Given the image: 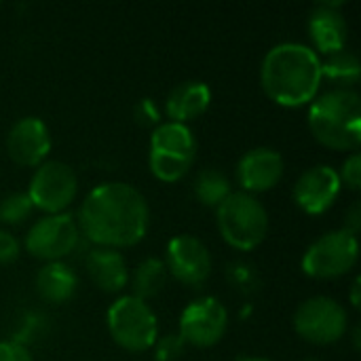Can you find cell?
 I'll list each match as a JSON object with an SVG mask.
<instances>
[{
	"label": "cell",
	"instance_id": "cell-1",
	"mask_svg": "<svg viewBox=\"0 0 361 361\" xmlns=\"http://www.w3.org/2000/svg\"><path fill=\"white\" fill-rule=\"evenodd\" d=\"M80 235L95 247L123 250L140 243L150 228L146 197L127 182L97 184L76 214Z\"/></svg>",
	"mask_w": 361,
	"mask_h": 361
},
{
	"label": "cell",
	"instance_id": "cell-2",
	"mask_svg": "<svg viewBox=\"0 0 361 361\" xmlns=\"http://www.w3.org/2000/svg\"><path fill=\"white\" fill-rule=\"evenodd\" d=\"M260 85L277 106H307L322 87V57L305 42H277L262 57Z\"/></svg>",
	"mask_w": 361,
	"mask_h": 361
},
{
	"label": "cell",
	"instance_id": "cell-3",
	"mask_svg": "<svg viewBox=\"0 0 361 361\" xmlns=\"http://www.w3.org/2000/svg\"><path fill=\"white\" fill-rule=\"evenodd\" d=\"M309 129L319 144L332 150L357 152L361 144V97L355 89L317 93L307 112Z\"/></svg>",
	"mask_w": 361,
	"mask_h": 361
},
{
	"label": "cell",
	"instance_id": "cell-4",
	"mask_svg": "<svg viewBox=\"0 0 361 361\" xmlns=\"http://www.w3.org/2000/svg\"><path fill=\"white\" fill-rule=\"evenodd\" d=\"M216 224L222 239L231 247L250 252L267 239L269 212L258 197L243 190H233L216 207Z\"/></svg>",
	"mask_w": 361,
	"mask_h": 361
},
{
	"label": "cell",
	"instance_id": "cell-5",
	"mask_svg": "<svg viewBox=\"0 0 361 361\" xmlns=\"http://www.w3.org/2000/svg\"><path fill=\"white\" fill-rule=\"evenodd\" d=\"M197 157V140L188 125L161 121L150 133L148 167L161 182L182 180Z\"/></svg>",
	"mask_w": 361,
	"mask_h": 361
},
{
	"label": "cell",
	"instance_id": "cell-6",
	"mask_svg": "<svg viewBox=\"0 0 361 361\" xmlns=\"http://www.w3.org/2000/svg\"><path fill=\"white\" fill-rule=\"evenodd\" d=\"M106 326L112 341L131 353H142L152 349L159 338V319L148 302L127 294L118 296L108 313Z\"/></svg>",
	"mask_w": 361,
	"mask_h": 361
},
{
	"label": "cell",
	"instance_id": "cell-7",
	"mask_svg": "<svg viewBox=\"0 0 361 361\" xmlns=\"http://www.w3.org/2000/svg\"><path fill=\"white\" fill-rule=\"evenodd\" d=\"M360 260V241L345 228L317 237L302 254L300 269L313 279H336L355 269Z\"/></svg>",
	"mask_w": 361,
	"mask_h": 361
},
{
	"label": "cell",
	"instance_id": "cell-8",
	"mask_svg": "<svg viewBox=\"0 0 361 361\" xmlns=\"http://www.w3.org/2000/svg\"><path fill=\"white\" fill-rule=\"evenodd\" d=\"M80 228L76 224V218L70 212L63 214H47L38 218L25 233V252L47 262H61L70 254L76 252L80 245Z\"/></svg>",
	"mask_w": 361,
	"mask_h": 361
},
{
	"label": "cell",
	"instance_id": "cell-9",
	"mask_svg": "<svg viewBox=\"0 0 361 361\" xmlns=\"http://www.w3.org/2000/svg\"><path fill=\"white\" fill-rule=\"evenodd\" d=\"M296 334L311 345H334L349 330L347 309L330 296H311L294 311Z\"/></svg>",
	"mask_w": 361,
	"mask_h": 361
},
{
	"label": "cell",
	"instance_id": "cell-10",
	"mask_svg": "<svg viewBox=\"0 0 361 361\" xmlns=\"http://www.w3.org/2000/svg\"><path fill=\"white\" fill-rule=\"evenodd\" d=\"M25 192L34 209L44 214H63L78 192L76 171L63 161H44L34 169Z\"/></svg>",
	"mask_w": 361,
	"mask_h": 361
},
{
	"label": "cell",
	"instance_id": "cell-11",
	"mask_svg": "<svg viewBox=\"0 0 361 361\" xmlns=\"http://www.w3.org/2000/svg\"><path fill=\"white\" fill-rule=\"evenodd\" d=\"M228 330V311L216 296L190 300L180 315V336L186 345L207 349L222 341Z\"/></svg>",
	"mask_w": 361,
	"mask_h": 361
},
{
	"label": "cell",
	"instance_id": "cell-12",
	"mask_svg": "<svg viewBox=\"0 0 361 361\" xmlns=\"http://www.w3.org/2000/svg\"><path fill=\"white\" fill-rule=\"evenodd\" d=\"M165 269L182 286L199 290L212 275V254L195 235H176L165 247Z\"/></svg>",
	"mask_w": 361,
	"mask_h": 361
},
{
	"label": "cell",
	"instance_id": "cell-13",
	"mask_svg": "<svg viewBox=\"0 0 361 361\" xmlns=\"http://www.w3.org/2000/svg\"><path fill=\"white\" fill-rule=\"evenodd\" d=\"M343 190L338 169L332 165H313L305 169L292 190L294 203L309 216H319L328 212Z\"/></svg>",
	"mask_w": 361,
	"mask_h": 361
},
{
	"label": "cell",
	"instance_id": "cell-14",
	"mask_svg": "<svg viewBox=\"0 0 361 361\" xmlns=\"http://www.w3.org/2000/svg\"><path fill=\"white\" fill-rule=\"evenodd\" d=\"M6 154L21 167H38L47 161L53 140L47 123L38 116L17 118L4 140Z\"/></svg>",
	"mask_w": 361,
	"mask_h": 361
},
{
	"label": "cell",
	"instance_id": "cell-15",
	"mask_svg": "<svg viewBox=\"0 0 361 361\" xmlns=\"http://www.w3.org/2000/svg\"><path fill=\"white\" fill-rule=\"evenodd\" d=\"M286 171V163L279 150L271 146H256L241 154L235 167L237 182L243 192L258 195L275 188Z\"/></svg>",
	"mask_w": 361,
	"mask_h": 361
},
{
	"label": "cell",
	"instance_id": "cell-16",
	"mask_svg": "<svg viewBox=\"0 0 361 361\" xmlns=\"http://www.w3.org/2000/svg\"><path fill=\"white\" fill-rule=\"evenodd\" d=\"M343 2H319L309 13L307 32L311 38V49L319 55H330L341 49H347L349 25L341 13Z\"/></svg>",
	"mask_w": 361,
	"mask_h": 361
},
{
	"label": "cell",
	"instance_id": "cell-17",
	"mask_svg": "<svg viewBox=\"0 0 361 361\" xmlns=\"http://www.w3.org/2000/svg\"><path fill=\"white\" fill-rule=\"evenodd\" d=\"M212 104V89L203 80H182L178 82L165 99V116L171 123L188 125L190 121L199 118L207 112Z\"/></svg>",
	"mask_w": 361,
	"mask_h": 361
},
{
	"label": "cell",
	"instance_id": "cell-18",
	"mask_svg": "<svg viewBox=\"0 0 361 361\" xmlns=\"http://www.w3.org/2000/svg\"><path fill=\"white\" fill-rule=\"evenodd\" d=\"M85 269L93 286L106 294H118L129 281V267L118 250L93 247L87 252Z\"/></svg>",
	"mask_w": 361,
	"mask_h": 361
},
{
	"label": "cell",
	"instance_id": "cell-19",
	"mask_svg": "<svg viewBox=\"0 0 361 361\" xmlns=\"http://www.w3.org/2000/svg\"><path fill=\"white\" fill-rule=\"evenodd\" d=\"M36 294L49 305L68 302L78 288V275L68 262H47L34 279Z\"/></svg>",
	"mask_w": 361,
	"mask_h": 361
},
{
	"label": "cell",
	"instance_id": "cell-20",
	"mask_svg": "<svg viewBox=\"0 0 361 361\" xmlns=\"http://www.w3.org/2000/svg\"><path fill=\"white\" fill-rule=\"evenodd\" d=\"M167 277L169 275H167L165 262L161 258H154V256L144 258L131 275V290H133L131 296H135L144 302L150 298H157L163 292Z\"/></svg>",
	"mask_w": 361,
	"mask_h": 361
},
{
	"label": "cell",
	"instance_id": "cell-21",
	"mask_svg": "<svg viewBox=\"0 0 361 361\" xmlns=\"http://www.w3.org/2000/svg\"><path fill=\"white\" fill-rule=\"evenodd\" d=\"M360 76V57L349 49H341L322 59V80L326 78V80L334 82L336 89H353V85H357Z\"/></svg>",
	"mask_w": 361,
	"mask_h": 361
},
{
	"label": "cell",
	"instance_id": "cell-22",
	"mask_svg": "<svg viewBox=\"0 0 361 361\" xmlns=\"http://www.w3.org/2000/svg\"><path fill=\"white\" fill-rule=\"evenodd\" d=\"M192 192L197 197V201L205 207H218L231 192V180L228 176L218 169V167H205L195 176L192 182Z\"/></svg>",
	"mask_w": 361,
	"mask_h": 361
},
{
	"label": "cell",
	"instance_id": "cell-23",
	"mask_svg": "<svg viewBox=\"0 0 361 361\" xmlns=\"http://www.w3.org/2000/svg\"><path fill=\"white\" fill-rule=\"evenodd\" d=\"M226 281L241 296H254L262 288L260 271L247 260H233L226 267Z\"/></svg>",
	"mask_w": 361,
	"mask_h": 361
},
{
	"label": "cell",
	"instance_id": "cell-24",
	"mask_svg": "<svg viewBox=\"0 0 361 361\" xmlns=\"http://www.w3.org/2000/svg\"><path fill=\"white\" fill-rule=\"evenodd\" d=\"M49 332V319L38 313V311H23L21 317L17 319L15 324V330H13V338L15 343L23 345L30 349V345L42 341Z\"/></svg>",
	"mask_w": 361,
	"mask_h": 361
},
{
	"label": "cell",
	"instance_id": "cell-25",
	"mask_svg": "<svg viewBox=\"0 0 361 361\" xmlns=\"http://www.w3.org/2000/svg\"><path fill=\"white\" fill-rule=\"evenodd\" d=\"M34 212V205L25 190L8 192L0 199V224L4 226H19L23 224Z\"/></svg>",
	"mask_w": 361,
	"mask_h": 361
},
{
	"label": "cell",
	"instance_id": "cell-26",
	"mask_svg": "<svg viewBox=\"0 0 361 361\" xmlns=\"http://www.w3.org/2000/svg\"><path fill=\"white\" fill-rule=\"evenodd\" d=\"M152 349H154V361H178L186 351V343L182 341L180 334H165L157 338Z\"/></svg>",
	"mask_w": 361,
	"mask_h": 361
},
{
	"label": "cell",
	"instance_id": "cell-27",
	"mask_svg": "<svg viewBox=\"0 0 361 361\" xmlns=\"http://www.w3.org/2000/svg\"><path fill=\"white\" fill-rule=\"evenodd\" d=\"M161 116H163L161 108L157 106V102L152 97H142L133 106V118L142 127H152L154 129L161 123Z\"/></svg>",
	"mask_w": 361,
	"mask_h": 361
},
{
	"label": "cell",
	"instance_id": "cell-28",
	"mask_svg": "<svg viewBox=\"0 0 361 361\" xmlns=\"http://www.w3.org/2000/svg\"><path fill=\"white\" fill-rule=\"evenodd\" d=\"M338 178H341V184L351 188V190H360L361 186V154L360 152H351L341 169H338Z\"/></svg>",
	"mask_w": 361,
	"mask_h": 361
},
{
	"label": "cell",
	"instance_id": "cell-29",
	"mask_svg": "<svg viewBox=\"0 0 361 361\" xmlns=\"http://www.w3.org/2000/svg\"><path fill=\"white\" fill-rule=\"evenodd\" d=\"M21 254V243L19 239L8 233L6 228L0 226V264H11L19 258Z\"/></svg>",
	"mask_w": 361,
	"mask_h": 361
},
{
	"label": "cell",
	"instance_id": "cell-30",
	"mask_svg": "<svg viewBox=\"0 0 361 361\" xmlns=\"http://www.w3.org/2000/svg\"><path fill=\"white\" fill-rule=\"evenodd\" d=\"M0 361H34V355L27 347L6 338L0 341Z\"/></svg>",
	"mask_w": 361,
	"mask_h": 361
},
{
	"label": "cell",
	"instance_id": "cell-31",
	"mask_svg": "<svg viewBox=\"0 0 361 361\" xmlns=\"http://www.w3.org/2000/svg\"><path fill=\"white\" fill-rule=\"evenodd\" d=\"M345 231H349L351 235H360L361 231V203L360 201H355L351 207H349V212H347V222H345V226H343Z\"/></svg>",
	"mask_w": 361,
	"mask_h": 361
},
{
	"label": "cell",
	"instance_id": "cell-32",
	"mask_svg": "<svg viewBox=\"0 0 361 361\" xmlns=\"http://www.w3.org/2000/svg\"><path fill=\"white\" fill-rule=\"evenodd\" d=\"M360 290H361V279L360 277H355L353 279V283H351V290H349V300H351V305H353V309H360Z\"/></svg>",
	"mask_w": 361,
	"mask_h": 361
},
{
	"label": "cell",
	"instance_id": "cell-33",
	"mask_svg": "<svg viewBox=\"0 0 361 361\" xmlns=\"http://www.w3.org/2000/svg\"><path fill=\"white\" fill-rule=\"evenodd\" d=\"M237 361H273L269 357H258V355H241Z\"/></svg>",
	"mask_w": 361,
	"mask_h": 361
},
{
	"label": "cell",
	"instance_id": "cell-34",
	"mask_svg": "<svg viewBox=\"0 0 361 361\" xmlns=\"http://www.w3.org/2000/svg\"><path fill=\"white\" fill-rule=\"evenodd\" d=\"M353 345H355V349H360V326H355V330H353Z\"/></svg>",
	"mask_w": 361,
	"mask_h": 361
},
{
	"label": "cell",
	"instance_id": "cell-35",
	"mask_svg": "<svg viewBox=\"0 0 361 361\" xmlns=\"http://www.w3.org/2000/svg\"><path fill=\"white\" fill-rule=\"evenodd\" d=\"M309 361H317V360H309Z\"/></svg>",
	"mask_w": 361,
	"mask_h": 361
}]
</instances>
